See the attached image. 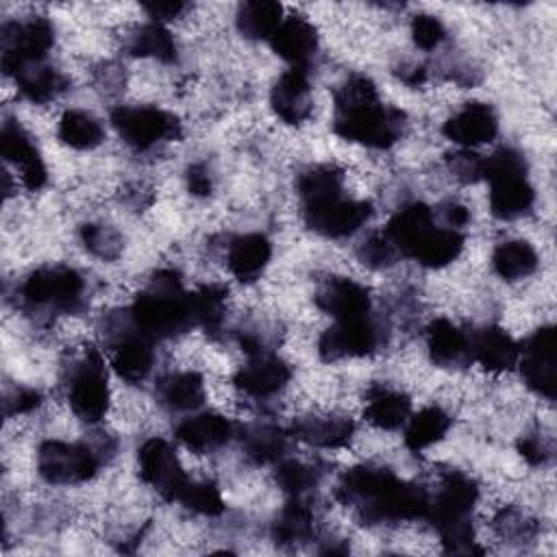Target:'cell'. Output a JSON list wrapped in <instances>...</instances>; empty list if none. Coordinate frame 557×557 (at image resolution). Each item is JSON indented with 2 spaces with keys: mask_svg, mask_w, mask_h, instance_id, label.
<instances>
[{
  "mask_svg": "<svg viewBox=\"0 0 557 557\" xmlns=\"http://www.w3.org/2000/svg\"><path fill=\"white\" fill-rule=\"evenodd\" d=\"M405 128V113L379 100L376 85L366 74L348 76L335 91L333 131L370 148H389Z\"/></svg>",
  "mask_w": 557,
  "mask_h": 557,
  "instance_id": "1",
  "label": "cell"
},
{
  "mask_svg": "<svg viewBox=\"0 0 557 557\" xmlns=\"http://www.w3.org/2000/svg\"><path fill=\"white\" fill-rule=\"evenodd\" d=\"M128 313L133 324L152 342L194 326L189 294L183 289L181 276L174 270L154 272L148 287L137 294Z\"/></svg>",
  "mask_w": 557,
  "mask_h": 557,
  "instance_id": "2",
  "label": "cell"
},
{
  "mask_svg": "<svg viewBox=\"0 0 557 557\" xmlns=\"http://www.w3.org/2000/svg\"><path fill=\"white\" fill-rule=\"evenodd\" d=\"M479 487L461 472H450L435 498L429 500L426 520L437 529L448 553H481L474 548L470 511L476 503Z\"/></svg>",
  "mask_w": 557,
  "mask_h": 557,
  "instance_id": "3",
  "label": "cell"
},
{
  "mask_svg": "<svg viewBox=\"0 0 557 557\" xmlns=\"http://www.w3.org/2000/svg\"><path fill=\"white\" fill-rule=\"evenodd\" d=\"M483 178L490 181V209L500 220H516L531 211L535 191L527 178L524 157L500 148L483 159Z\"/></svg>",
  "mask_w": 557,
  "mask_h": 557,
  "instance_id": "4",
  "label": "cell"
},
{
  "mask_svg": "<svg viewBox=\"0 0 557 557\" xmlns=\"http://www.w3.org/2000/svg\"><path fill=\"white\" fill-rule=\"evenodd\" d=\"M22 298L28 307H48L63 313H76L85 307V281L67 265L39 268L22 285Z\"/></svg>",
  "mask_w": 557,
  "mask_h": 557,
  "instance_id": "5",
  "label": "cell"
},
{
  "mask_svg": "<svg viewBox=\"0 0 557 557\" xmlns=\"http://www.w3.org/2000/svg\"><path fill=\"white\" fill-rule=\"evenodd\" d=\"M111 124L135 150H150L161 141L181 137L178 117L157 107H115L111 111Z\"/></svg>",
  "mask_w": 557,
  "mask_h": 557,
  "instance_id": "6",
  "label": "cell"
},
{
  "mask_svg": "<svg viewBox=\"0 0 557 557\" xmlns=\"http://www.w3.org/2000/svg\"><path fill=\"white\" fill-rule=\"evenodd\" d=\"M67 400L72 411L85 422H98L109 409V385L98 350L87 348L67 379Z\"/></svg>",
  "mask_w": 557,
  "mask_h": 557,
  "instance_id": "7",
  "label": "cell"
},
{
  "mask_svg": "<svg viewBox=\"0 0 557 557\" xmlns=\"http://www.w3.org/2000/svg\"><path fill=\"white\" fill-rule=\"evenodd\" d=\"M54 44V28L46 17L9 22L2 26V72L13 76L26 65L41 63Z\"/></svg>",
  "mask_w": 557,
  "mask_h": 557,
  "instance_id": "8",
  "label": "cell"
},
{
  "mask_svg": "<svg viewBox=\"0 0 557 557\" xmlns=\"http://www.w3.org/2000/svg\"><path fill=\"white\" fill-rule=\"evenodd\" d=\"M100 459L85 444L48 440L37 450V470L41 479L57 485L83 483L98 472Z\"/></svg>",
  "mask_w": 557,
  "mask_h": 557,
  "instance_id": "9",
  "label": "cell"
},
{
  "mask_svg": "<svg viewBox=\"0 0 557 557\" xmlns=\"http://www.w3.org/2000/svg\"><path fill=\"white\" fill-rule=\"evenodd\" d=\"M431 496L424 487L394 479L379 496L357 509L363 524H394L426 518Z\"/></svg>",
  "mask_w": 557,
  "mask_h": 557,
  "instance_id": "10",
  "label": "cell"
},
{
  "mask_svg": "<svg viewBox=\"0 0 557 557\" xmlns=\"http://www.w3.org/2000/svg\"><path fill=\"white\" fill-rule=\"evenodd\" d=\"M524 383L544 398L557 394V333L542 326L518 346V363Z\"/></svg>",
  "mask_w": 557,
  "mask_h": 557,
  "instance_id": "11",
  "label": "cell"
},
{
  "mask_svg": "<svg viewBox=\"0 0 557 557\" xmlns=\"http://www.w3.org/2000/svg\"><path fill=\"white\" fill-rule=\"evenodd\" d=\"M372 207L366 200H350L342 194L329 196L322 200L305 202L302 205V218L305 224L322 235V237H348L370 218Z\"/></svg>",
  "mask_w": 557,
  "mask_h": 557,
  "instance_id": "12",
  "label": "cell"
},
{
  "mask_svg": "<svg viewBox=\"0 0 557 557\" xmlns=\"http://www.w3.org/2000/svg\"><path fill=\"white\" fill-rule=\"evenodd\" d=\"M111 363L115 372L128 381L139 383L144 381L154 361L152 352V339H148L131 320V313L126 311L124 318H117L111 329Z\"/></svg>",
  "mask_w": 557,
  "mask_h": 557,
  "instance_id": "13",
  "label": "cell"
},
{
  "mask_svg": "<svg viewBox=\"0 0 557 557\" xmlns=\"http://www.w3.org/2000/svg\"><path fill=\"white\" fill-rule=\"evenodd\" d=\"M137 461L144 483L152 485L165 500H178L189 479L170 442L161 437L146 440L137 450Z\"/></svg>",
  "mask_w": 557,
  "mask_h": 557,
  "instance_id": "14",
  "label": "cell"
},
{
  "mask_svg": "<svg viewBox=\"0 0 557 557\" xmlns=\"http://www.w3.org/2000/svg\"><path fill=\"white\" fill-rule=\"evenodd\" d=\"M379 346V329L368 315L337 320L326 329L318 342V352L324 361H339L346 357H366Z\"/></svg>",
  "mask_w": 557,
  "mask_h": 557,
  "instance_id": "15",
  "label": "cell"
},
{
  "mask_svg": "<svg viewBox=\"0 0 557 557\" xmlns=\"http://www.w3.org/2000/svg\"><path fill=\"white\" fill-rule=\"evenodd\" d=\"M0 154L4 161L17 165L22 183L26 189L37 191L46 185L48 172L44 165V159L33 144L30 135L15 122V120H4L0 128Z\"/></svg>",
  "mask_w": 557,
  "mask_h": 557,
  "instance_id": "16",
  "label": "cell"
},
{
  "mask_svg": "<svg viewBox=\"0 0 557 557\" xmlns=\"http://www.w3.org/2000/svg\"><path fill=\"white\" fill-rule=\"evenodd\" d=\"M289 376H292L289 366L276 355L265 350V352L250 355L246 366L237 370L233 383L246 396L268 398L281 392L287 385Z\"/></svg>",
  "mask_w": 557,
  "mask_h": 557,
  "instance_id": "17",
  "label": "cell"
},
{
  "mask_svg": "<svg viewBox=\"0 0 557 557\" xmlns=\"http://www.w3.org/2000/svg\"><path fill=\"white\" fill-rule=\"evenodd\" d=\"M272 111L285 124H302L313 109L311 85L305 67H292L278 76L270 94Z\"/></svg>",
  "mask_w": 557,
  "mask_h": 557,
  "instance_id": "18",
  "label": "cell"
},
{
  "mask_svg": "<svg viewBox=\"0 0 557 557\" xmlns=\"http://www.w3.org/2000/svg\"><path fill=\"white\" fill-rule=\"evenodd\" d=\"M496 133L498 117L494 109L485 102H468L444 122V135L463 148L492 141Z\"/></svg>",
  "mask_w": 557,
  "mask_h": 557,
  "instance_id": "19",
  "label": "cell"
},
{
  "mask_svg": "<svg viewBox=\"0 0 557 557\" xmlns=\"http://www.w3.org/2000/svg\"><path fill=\"white\" fill-rule=\"evenodd\" d=\"M270 44L272 50L294 67H307L318 50V30L307 17L289 15L283 17L276 33L270 37Z\"/></svg>",
  "mask_w": 557,
  "mask_h": 557,
  "instance_id": "20",
  "label": "cell"
},
{
  "mask_svg": "<svg viewBox=\"0 0 557 557\" xmlns=\"http://www.w3.org/2000/svg\"><path fill=\"white\" fill-rule=\"evenodd\" d=\"M315 305L333 315L335 320H350L368 315L370 311V294L363 285L344 278L333 276L324 281V285L315 294Z\"/></svg>",
  "mask_w": 557,
  "mask_h": 557,
  "instance_id": "21",
  "label": "cell"
},
{
  "mask_svg": "<svg viewBox=\"0 0 557 557\" xmlns=\"http://www.w3.org/2000/svg\"><path fill=\"white\" fill-rule=\"evenodd\" d=\"M174 435L189 450L209 453L224 446L235 435V426L224 416L207 411V413H196L185 418L176 426Z\"/></svg>",
  "mask_w": 557,
  "mask_h": 557,
  "instance_id": "22",
  "label": "cell"
},
{
  "mask_svg": "<svg viewBox=\"0 0 557 557\" xmlns=\"http://www.w3.org/2000/svg\"><path fill=\"white\" fill-rule=\"evenodd\" d=\"M470 355L487 372H507L518 363V344L500 326H485L470 335Z\"/></svg>",
  "mask_w": 557,
  "mask_h": 557,
  "instance_id": "23",
  "label": "cell"
},
{
  "mask_svg": "<svg viewBox=\"0 0 557 557\" xmlns=\"http://www.w3.org/2000/svg\"><path fill=\"white\" fill-rule=\"evenodd\" d=\"M426 348L431 361L442 368L466 366L470 355V335L446 318H437L426 326Z\"/></svg>",
  "mask_w": 557,
  "mask_h": 557,
  "instance_id": "24",
  "label": "cell"
},
{
  "mask_svg": "<svg viewBox=\"0 0 557 557\" xmlns=\"http://www.w3.org/2000/svg\"><path fill=\"white\" fill-rule=\"evenodd\" d=\"M270 257H272L270 239L261 233H248L231 242L226 263L237 281L252 283L261 276Z\"/></svg>",
  "mask_w": 557,
  "mask_h": 557,
  "instance_id": "25",
  "label": "cell"
},
{
  "mask_svg": "<svg viewBox=\"0 0 557 557\" xmlns=\"http://www.w3.org/2000/svg\"><path fill=\"white\" fill-rule=\"evenodd\" d=\"M396 474L389 468L383 466H355L344 472L339 485H337V498L344 505H350L359 509L361 505L370 503L374 496H379Z\"/></svg>",
  "mask_w": 557,
  "mask_h": 557,
  "instance_id": "26",
  "label": "cell"
},
{
  "mask_svg": "<svg viewBox=\"0 0 557 557\" xmlns=\"http://www.w3.org/2000/svg\"><path fill=\"white\" fill-rule=\"evenodd\" d=\"M294 437L318 448L346 446L355 435V422L346 416H302L294 422Z\"/></svg>",
  "mask_w": 557,
  "mask_h": 557,
  "instance_id": "27",
  "label": "cell"
},
{
  "mask_svg": "<svg viewBox=\"0 0 557 557\" xmlns=\"http://www.w3.org/2000/svg\"><path fill=\"white\" fill-rule=\"evenodd\" d=\"M463 233L450 226H431L409 250L407 257L424 268H444L453 263L463 250Z\"/></svg>",
  "mask_w": 557,
  "mask_h": 557,
  "instance_id": "28",
  "label": "cell"
},
{
  "mask_svg": "<svg viewBox=\"0 0 557 557\" xmlns=\"http://www.w3.org/2000/svg\"><path fill=\"white\" fill-rule=\"evenodd\" d=\"M433 211L422 202H411L398 209L385 226V235L392 239L400 255H409L413 244L433 226Z\"/></svg>",
  "mask_w": 557,
  "mask_h": 557,
  "instance_id": "29",
  "label": "cell"
},
{
  "mask_svg": "<svg viewBox=\"0 0 557 557\" xmlns=\"http://www.w3.org/2000/svg\"><path fill=\"white\" fill-rule=\"evenodd\" d=\"M157 398L170 411H194L205 403V383L198 372H172L157 383Z\"/></svg>",
  "mask_w": 557,
  "mask_h": 557,
  "instance_id": "30",
  "label": "cell"
},
{
  "mask_svg": "<svg viewBox=\"0 0 557 557\" xmlns=\"http://www.w3.org/2000/svg\"><path fill=\"white\" fill-rule=\"evenodd\" d=\"M363 416L370 424L392 431L403 426L411 416V400L403 392L389 387H372L368 392Z\"/></svg>",
  "mask_w": 557,
  "mask_h": 557,
  "instance_id": "31",
  "label": "cell"
},
{
  "mask_svg": "<svg viewBox=\"0 0 557 557\" xmlns=\"http://www.w3.org/2000/svg\"><path fill=\"white\" fill-rule=\"evenodd\" d=\"M272 535L281 546H296L313 535V511L302 496H292L274 520Z\"/></svg>",
  "mask_w": 557,
  "mask_h": 557,
  "instance_id": "32",
  "label": "cell"
},
{
  "mask_svg": "<svg viewBox=\"0 0 557 557\" xmlns=\"http://www.w3.org/2000/svg\"><path fill=\"white\" fill-rule=\"evenodd\" d=\"M15 83L20 87L22 96L28 98L30 102H37V104L54 100L67 87V78L61 72H57L54 67L46 65L44 61L26 65L24 70H20L15 74Z\"/></svg>",
  "mask_w": 557,
  "mask_h": 557,
  "instance_id": "33",
  "label": "cell"
},
{
  "mask_svg": "<svg viewBox=\"0 0 557 557\" xmlns=\"http://www.w3.org/2000/svg\"><path fill=\"white\" fill-rule=\"evenodd\" d=\"M405 424V446L413 453H420L446 435L450 429V418L440 407H424L409 416Z\"/></svg>",
  "mask_w": 557,
  "mask_h": 557,
  "instance_id": "34",
  "label": "cell"
},
{
  "mask_svg": "<svg viewBox=\"0 0 557 557\" xmlns=\"http://www.w3.org/2000/svg\"><path fill=\"white\" fill-rule=\"evenodd\" d=\"M242 446L255 463H274L287 450V433L274 424H252L242 431Z\"/></svg>",
  "mask_w": 557,
  "mask_h": 557,
  "instance_id": "35",
  "label": "cell"
},
{
  "mask_svg": "<svg viewBox=\"0 0 557 557\" xmlns=\"http://www.w3.org/2000/svg\"><path fill=\"white\" fill-rule=\"evenodd\" d=\"M283 22V7L272 0H250L237 11V28L246 39H270Z\"/></svg>",
  "mask_w": 557,
  "mask_h": 557,
  "instance_id": "36",
  "label": "cell"
},
{
  "mask_svg": "<svg viewBox=\"0 0 557 557\" xmlns=\"http://www.w3.org/2000/svg\"><path fill=\"white\" fill-rule=\"evenodd\" d=\"M494 272L505 281H520L535 272L537 252L524 239H509L496 246L492 255Z\"/></svg>",
  "mask_w": 557,
  "mask_h": 557,
  "instance_id": "37",
  "label": "cell"
},
{
  "mask_svg": "<svg viewBox=\"0 0 557 557\" xmlns=\"http://www.w3.org/2000/svg\"><path fill=\"white\" fill-rule=\"evenodd\" d=\"M226 294L228 289L218 283L202 285L196 292H191L189 309H191L194 326H202L209 333L220 331L224 322V311H226Z\"/></svg>",
  "mask_w": 557,
  "mask_h": 557,
  "instance_id": "38",
  "label": "cell"
},
{
  "mask_svg": "<svg viewBox=\"0 0 557 557\" xmlns=\"http://www.w3.org/2000/svg\"><path fill=\"white\" fill-rule=\"evenodd\" d=\"M59 139L76 150H91L102 144L104 131L98 117L87 111H65L59 122Z\"/></svg>",
  "mask_w": 557,
  "mask_h": 557,
  "instance_id": "39",
  "label": "cell"
},
{
  "mask_svg": "<svg viewBox=\"0 0 557 557\" xmlns=\"http://www.w3.org/2000/svg\"><path fill=\"white\" fill-rule=\"evenodd\" d=\"M128 50L135 57H150L161 63H172L176 59V41L170 30L159 22H148L139 26L128 39Z\"/></svg>",
  "mask_w": 557,
  "mask_h": 557,
  "instance_id": "40",
  "label": "cell"
},
{
  "mask_svg": "<svg viewBox=\"0 0 557 557\" xmlns=\"http://www.w3.org/2000/svg\"><path fill=\"white\" fill-rule=\"evenodd\" d=\"M342 187H344V172L333 163L311 165L296 181V189L302 198V205L322 200L329 196H337L342 194Z\"/></svg>",
  "mask_w": 557,
  "mask_h": 557,
  "instance_id": "41",
  "label": "cell"
},
{
  "mask_svg": "<svg viewBox=\"0 0 557 557\" xmlns=\"http://www.w3.org/2000/svg\"><path fill=\"white\" fill-rule=\"evenodd\" d=\"M178 503L202 516H220L224 511L222 494L211 481H187L178 496Z\"/></svg>",
  "mask_w": 557,
  "mask_h": 557,
  "instance_id": "42",
  "label": "cell"
},
{
  "mask_svg": "<svg viewBox=\"0 0 557 557\" xmlns=\"http://www.w3.org/2000/svg\"><path fill=\"white\" fill-rule=\"evenodd\" d=\"M81 242L91 255L107 259V261L117 259L122 252V246H124L122 235L113 226L96 224V222L81 226Z\"/></svg>",
  "mask_w": 557,
  "mask_h": 557,
  "instance_id": "43",
  "label": "cell"
},
{
  "mask_svg": "<svg viewBox=\"0 0 557 557\" xmlns=\"http://www.w3.org/2000/svg\"><path fill=\"white\" fill-rule=\"evenodd\" d=\"M274 481L289 496H302L307 490H311L318 483V472H315V468H311L302 461L285 459V461H278Z\"/></svg>",
  "mask_w": 557,
  "mask_h": 557,
  "instance_id": "44",
  "label": "cell"
},
{
  "mask_svg": "<svg viewBox=\"0 0 557 557\" xmlns=\"http://www.w3.org/2000/svg\"><path fill=\"white\" fill-rule=\"evenodd\" d=\"M359 261L366 263L368 268L381 270V268H389L396 263V259L400 257V252L396 250V246L392 244V239L385 235V231L381 233H372L357 250Z\"/></svg>",
  "mask_w": 557,
  "mask_h": 557,
  "instance_id": "45",
  "label": "cell"
},
{
  "mask_svg": "<svg viewBox=\"0 0 557 557\" xmlns=\"http://www.w3.org/2000/svg\"><path fill=\"white\" fill-rule=\"evenodd\" d=\"M411 37H413V44L422 50H433L437 48L444 37H446V28L444 24L435 17V15H429V13H420L411 20Z\"/></svg>",
  "mask_w": 557,
  "mask_h": 557,
  "instance_id": "46",
  "label": "cell"
},
{
  "mask_svg": "<svg viewBox=\"0 0 557 557\" xmlns=\"http://www.w3.org/2000/svg\"><path fill=\"white\" fill-rule=\"evenodd\" d=\"M448 168L463 183H474L483 178V157H479L470 148H461L448 154Z\"/></svg>",
  "mask_w": 557,
  "mask_h": 557,
  "instance_id": "47",
  "label": "cell"
},
{
  "mask_svg": "<svg viewBox=\"0 0 557 557\" xmlns=\"http://www.w3.org/2000/svg\"><path fill=\"white\" fill-rule=\"evenodd\" d=\"M41 403V396L37 389L30 387H20L13 394L4 398V416H17V413H28Z\"/></svg>",
  "mask_w": 557,
  "mask_h": 557,
  "instance_id": "48",
  "label": "cell"
},
{
  "mask_svg": "<svg viewBox=\"0 0 557 557\" xmlns=\"http://www.w3.org/2000/svg\"><path fill=\"white\" fill-rule=\"evenodd\" d=\"M496 529L500 531V535H511L516 540L520 537H527L531 535V522H527L522 518V513L509 509V511H503L498 518H496Z\"/></svg>",
  "mask_w": 557,
  "mask_h": 557,
  "instance_id": "49",
  "label": "cell"
},
{
  "mask_svg": "<svg viewBox=\"0 0 557 557\" xmlns=\"http://www.w3.org/2000/svg\"><path fill=\"white\" fill-rule=\"evenodd\" d=\"M144 11L152 17V22H165V20H174L178 17L183 11H185V2H178V0H152V2H144L141 4Z\"/></svg>",
  "mask_w": 557,
  "mask_h": 557,
  "instance_id": "50",
  "label": "cell"
},
{
  "mask_svg": "<svg viewBox=\"0 0 557 557\" xmlns=\"http://www.w3.org/2000/svg\"><path fill=\"white\" fill-rule=\"evenodd\" d=\"M187 189L194 196H209L213 189V181L209 174V168L205 163H194L187 170Z\"/></svg>",
  "mask_w": 557,
  "mask_h": 557,
  "instance_id": "51",
  "label": "cell"
},
{
  "mask_svg": "<svg viewBox=\"0 0 557 557\" xmlns=\"http://www.w3.org/2000/svg\"><path fill=\"white\" fill-rule=\"evenodd\" d=\"M518 453L522 455V459H527V463L531 466H542L548 459V448L544 446V442L537 435H524L518 440Z\"/></svg>",
  "mask_w": 557,
  "mask_h": 557,
  "instance_id": "52",
  "label": "cell"
},
{
  "mask_svg": "<svg viewBox=\"0 0 557 557\" xmlns=\"http://www.w3.org/2000/svg\"><path fill=\"white\" fill-rule=\"evenodd\" d=\"M444 222H446V226H450V228H461V226H466L468 224V220H470V213H468V209L463 207V205H457V202H448L446 207H444Z\"/></svg>",
  "mask_w": 557,
  "mask_h": 557,
  "instance_id": "53",
  "label": "cell"
},
{
  "mask_svg": "<svg viewBox=\"0 0 557 557\" xmlns=\"http://www.w3.org/2000/svg\"><path fill=\"white\" fill-rule=\"evenodd\" d=\"M400 78L407 83V85H420V83H424V78H426V74H424V70L422 67H418V65H413V67H409V70H403L400 72Z\"/></svg>",
  "mask_w": 557,
  "mask_h": 557,
  "instance_id": "54",
  "label": "cell"
}]
</instances>
